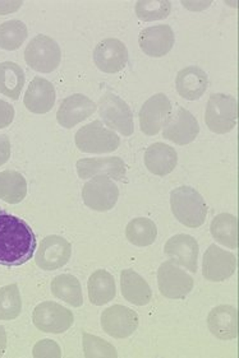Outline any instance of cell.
Instances as JSON below:
<instances>
[{"label":"cell","instance_id":"1","mask_svg":"<svg viewBox=\"0 0 239 358\" xmlns=\"http://www.w3.org/2000/svg\"><path fill=\"white\" fill-rule=\"evenodd\" d=\"M36 236L21 218L0 213V265L20 266L31 260L36 250Z\"/></svg>","mask_w":239,"mask_h":358},{"label":"cell","instance_id":"36","mask_svg":"<svg viewBox=\"0 0 239 358\" xmlns=\"http://www.w3.org/2000/svg\"><path fill=\"white\" fill-rule=\"evenodd\" d=\"M15 119V108L6 101L0 100V129L7 128Z\"/></svg>","mask_w":239,"mask_h":358},{"label":"cell","instance_id":"9","mask_svg":"<svg viewBox=\"0 0 239 358\" xmlns=\"http://www.w3.org/2000/svg\"><path fill=\"white\" fill-rule=\"evenodd\" d=\"M163 128V136L178 145L192 143L200 133V125L195 116L182 106L170 113Z\"/></svg>","mask_w":239,"mask_h":358},{"label":"cell","instance_id":"4","mask_svg":"<svg viewBox=\"0 0 239 358\" xmlns=\"http://www.w3.org/2000/svg\"><path fill=\"white\" fill-rule=\"evenodd\" d=\"M60 59L62 51L58 43L45 35L34 37L25 50L26 63L36 72H54L60 64Z\"/></svg>","mask_w":239,"mask_h":358},{"label":"cell","instance_id":"21","mask_svg":"<svg viewBox=\"0 0 239 358\" xmlns=\"http://www.w3.org/2000/svg\"><path fill=\"white\" fill-rule=\"evenodd\" d=\"M25 106L34 114H46L55 103V88L49 80L36 77L25 94Z\"/></svg>","mask_w":239,"mask_h":358},{"label":"cell","instance_id":"35","mask_svg":"<svg viewBox=\"0 0 239 358\" xmlns=\"http://www.w3.org/2000/svg\"><path fill=\"white\" fill-rule=\"evenodd\" d=\"M60 348L58 344L49 339L36 343L34 347V357H60Z\"/></svg>","mask_w":239,"mask_h":358},{"label":"cell","instance_id":"15","mask_svg":"<svg viewBox=\"0 0 239 358\" xmlns=\"http://www.w3.org/2000/svg\"><path fill=\"white\" fill-rule=\"evenodd\" d=\"M94 62L102 72H121L128 63V50L121 40L105 38L95 48Z\"/></svg>","mask_w":239,"mask_h":358},{"label":"cell","instance_id":"5","mask_svg":"<svg viewBox=\"0 0 239 358\" xmlns=\"http://www.w3.org/2000/svg\"><path fill=\"white\" fill-rule=\"evenodd\" d=\"M76 144L85 153H110L121 144L119 136L111 129H107L102 122H90L76 133Z\"/></svg>","mask_w":239,"mask_h":358},{"label":"cell","instance_id":"22","mask_svg":"<svg viewBox=\"0 0 239 358\" xmlns=\"http://www.w3.org/2000/svg\"><path fill=\"white\" fill-rule=\"evenodd\" d=\"M209 86L207 74L198 66H187L178 73L175 87L178 94L189 101L198 100Z\"/></svg>","mask_w":239,"mask_h":358},{"label":"cell","instance_id":"23","mask_svg":"<svg viewBox=\"0 0 239 358\" xmlns=\"http://www.w3.org/2000/svg\"><path fill=\"white\" fill-rule=\"evenodd\" d=\"M178 164V155L173 147L164 143L151 144L145 152V165L149 171L158 176H165Z\"/></svg>","mask_w":239,"mask_h":358},{"label":"cell","instance_id":"18","mask_svg":"<svg viewBox=\"0 0 239 358\" xmlns=\"http://www.w3.org/2000/svg\"><path fill=\"white\" fill-rule=\"evenodd\" d=\"M174 41H175V37H174L173 29L168 24L147 27L139 34L138 37L141 50L152 57H164L172 50Z\"/></svg>","mask_w":239,"mask_h":358},{"label":"cell","instance_id":"3","mask_svg":"<svg viewBox=\"0 0 239 358\" xmlns=\"http://www.w3.org/2000/svg\"><path fill=\"white\" fill-rule=\"evenodd\" d=\"M238 119V101L231 94H211L205 120L209 129L217 134H225L234 129Z\"/></svg>","mask_w":239,"mask_h":358},{"label":"cell","instance_id":"11","mask_svg":"<svg viewBox=\"0 0 239 358\" xmlns=\"http://www.w3.org/2000/svg\"><path fill=\"white\" fill-rule=\"evenodd\" d=\"M71 254L72 246L64 237L51 235L41 241L35 262L43 271H55L69 262Z\"/></svg>","mask_w":239,"mask_h":358},{"label":"cell","instance_id":"16","mask_svg":"<svg viewBox=\"0 0 239 358\" xmlns=\"http://www.w3.org/2000/svg\"><path fill=\"white\" fill-rule=\"evenodd\" d=\"M127 166L119 157L82 158L77 162V173L81 179L107 176L110 179H125Z\"/></svg>","mask_w":239,"mask_h":358},{"label":"cell","instance_id":"30","mask_svg":"<svg viewBox=\"0 0 239 358\" xmlns=\"http://www.w3.org/2000/svg\"><path fill=\"white\" fill-rule=\"evenodd\" d=\"M125 235L130 244L136 246H150L158 236V227L149 218H136L130 221L125 229Z\"/></svg>","mask_w":239,"mask_h":358},{"label":"cell","instance_id":"6","mask_svg":"<svg viewBox=\"0 0 239 358\" xmlns=\"http://www.w3.org/2000/svg\"><path fill=\"white\" fill-rule=\"evenodd\" d=\"M99 113L104 122L113 131L116 130L125 136L133 134V114L130 106L119 96L111 92L104 94L99 101Z\"/></svg>","mask_w":239,"mask_h":358},{"label":"cell","instance_id":"8","mask_svg":"<svg viewBox=\"0 0 239 358\" xmlns=\"http://www.w3.org/2000/svg\"><path fill=\"white\" fill-rule=\"evenodd\" d=\"M34 324L43 333L60 334L69 329L74 322L72 311L55 302L46 301L34 310Z\"/></svg>","mask_w":239,"mask_h":358},{"label":"cell","instance_id":"12","mask_svg":"<svg viewBox=\"0 0 239 358\" xmlns=\"http://www.w3.org/2000/svg\"><path fill=\"white\" fill-rule=\"evenodd\" d=\"M237 258L232 252L211 245L203 255V277L211 282H223L231 278L237 269Z\"/></svg>","mask_w":239,"mask_h":358},{"label":"cell","instance_id":"14","mask_svg":"<svg viewBox=\"0 0 239 358\" xmlns=\"http://www.w3.org/2000/svg\"><path fill=\"white\" fill-rule=\"evenodd\" d=\"M172 113V103L164 94H153L139 111V127L146 136H156Z\"/></svg>","mask_w":239,"mask_h":358},{"label":"cell","instance_id":"10","mask_svg":"<svg viewBox=\"0 0 239 358\" xmlns=\"http://www.w3.org/2000/svg\"><path fill=\"white\" fill-rule=\"evenodd\" d=\"M119 196V189L107 176H96L87 181L82 190V198L87 207L97 212H107L114 207Z\"/></svg>","mask_w":239,"mask_h":358},{"label":"cell","instance_id":"19","mask_svg":"<svg viewBox=\"0 0 239 358\" xmlns=\"http://www.w3.org/2000/svg\"><path fill=\"white\" fill-rule=\"evenodd\" d=\"M198 244L195 237L189 235H175L170 237L165 244V254L173 259L181 266L187 268L189 272L197 271V259H198Z\"/></svg>","mask_w":239,"mask_h":358},{"label":"cell","instance_id":"26","mask_svg":"<svg viewBox=\"0 0 239 358\" xmlns=\"http://www.w3.org/2000/svg\"><path fill=\"white\" fill-rule=\"evenodd\" d=\"M211 235L219 244L238 249V218L229 213L217 215L210 226Z\"/></svg>","mask_w":239,"mask_h":358},{"label":"cell","instance_id":"29","mask_svg":"<svg viewBox=\"0 0 239 358\" xmlns=\"http://www.w3.org/2000/svg\"><path fill=\"white\" fill-rule=\"evenodd\" d=\"M27 195V182L20 172H0V199L9 204L21 203Z\"/></svg>","mask_w":239,"mask_h":358},{"label":"cell","instance_id":"24","mask_svg":"<svg viewBox=\"0 0 239 358\" xmlns=\"http://www.w3.org/2000/svg\"><path fill=\"white\" fill-rule=\"evenodd\" d=\"M122 294L127 301L136 306H146L151 301L152 292L149 283L138 273L125 269L121 274Z\"/></svg>","mask_w":239,"mask_h":358},{"label":"cell","instance_id":"27","mask_svg":"<svg viewBox=\"0 0 239 358\" xmlns=\"http://www.w3.org/2000/svg\"><path fill=\"white\" fill-rule=\"evenodd\" d=\"M25 80V72L20 65L12 62H4L0 64V94L12 100H18Z\"/></svg>","mask_w":239,"mask_h":358},{"label":"cell","instance_id":"20","mask_svg":"<svg viewBox=\"0 0 239 358\" xmlns=\"http://www.w3.org/2000/svg\"><path fill=\"white\" fill-rule=\"evenodd\" d=\"M209 329L221 341H232L238 337V310L229 305H221L211 310L207 319Z\"/></svg>","mask_w":239,"mask_h":358},{"label":"cell","instance_id":"7","mask_svg":"<svg viewBox=\"0 0 239 358\" xmlns=\"http://www.w3.org/2000/svg\"><path fill=\"white\" fill-rule=\"evenodd\" d=\"M160 294L168 299H184L193 288V278L184 272L173 259L160 265L158 271Z\"/></svg>","mask_w":239,"mask_h":358},{"label":"cell","instance_id":"13","mask_svg":"<svg viewBox=\"0 0 239 358\" xmlns=\"http://www.w3.org/2000/svg\"><path fill=\"white\" fill-rule=\"evenodd\" d=\"M102 327L110 337L118 339L128 338L137 329L138 316L133 310L116 305L102 313Z\"/></svg>","mask_w":239,"mask_h":358},{"label":"cell","instance_id":"33","mask_svg":"<svg viewBox=\"0 0 239 358\" xmlns=\"http://www.w3.org/2000/svg\"><path fill=\"white\" fill-rule=\"evenodd\" d=\"M172 10V3L167 0H139L136 3V15L146 22L167 18Z\"/></svg>","mask_w":239,"mask_h":358},{"label":"cell","instance_id":"25","mask_svg":"<svg viewBox=\"0 0 239 358\" xmlns=\"http://www.w3.org/2000/svg\"><path fill=\"white\" fill-rule=\"evenodd\" d=\"M87 289L91 303L102 306L114 300L116 294V280L107 271H96L88 280Z\"/></svg>","mask_w":239,"mask_h":358},{"label":"cell","instance_id":"31","mask_svg":"<svg viewBox=\"0 0 239 358\" xmlns=\"http://www.w3.org/2000/svg\"><path fill=\"white\" fill-rule=\"evenodd\" d=\"M27 38V27L18 20L4 22L0 24V48L8 51H15L21 48Z\"/></svg>","mask_w":239,"mask_h":358},{"label":"cell","instance_id":"34","mask_svg":"<svg viewBox=\"0 0 239 358\" xmlns=\"http://www.w3.org/2000/svg\"><path fill=\"white\" fill-rule=\"evenodd\" d=\"M83 352L88 358L116 357V350L102 338L83 333Z\"/></svg>","mask_w":239,"mask_h":358},{"label":"cell","instance_id":"17","mask_svg":"<svg viewBox=\"0 0 239 358\" xmlns=\"http://www.w3.org/2000/svg\"><path fill=\"white\" fill-rule=\"evenodd\" d=\"M96 103L91 99L83 94H76L67 97L60 103L57 120L62 127L67 129H71L77 124L86 120L96 111Z\"/></svg>","mask_w":239,"mask_h":358},{"label":"cell","instance_id":"28","mask_svg":"<svg viewBox=\"0 0 239 358\" xmlns=\"http://www.w3.org/2000/svg\"><path fill=\"white\" fill-rule=\"evenodd\" d=\"M51 292L62 301L72 305L73 308H80L83 303L80 280L72 274H62L55 277L51 282Z\"/></svg>","mask_w":239,"mask_h":358},{"label":"cell","instance_id":"38","mask_svg":"<svg viewBox=\"0 0 239 358\" xmlns=\"http://www.w3.org/2000/svg\"><path fill=\"white\" fill-rule=\"evenodd\" d=\"M7 348V333L3 327H0V357L6 353Z\"/></svg>","mask_w":239,"mask_h":358},{"label":"cell","instance_id":"37","mask_svg":"<svg viewBox=\"0 0 239 358\" xmlns=\"http://www.w3.org/2000/svg\"><path fill=\"white\" fill-rule=\"evenodd\" d=\"M11 157V142L7 136H0V166L7 164Z\"/></svg>","mask_w":239,"mask_h":358},{"label":"cell","instance_id":"2","mask_svg":"<svg viewBox=\"0 0 239 358\" xmlns=\"http://www.w3.org/2000/svg\"><path fill=\"white\" fill-rule=\"evenodd\" d=\"M170 206L175 218L184 226L197 229L207 217V206L193 187H179L170 194Z\"/></svg>","mask_w":239,"mask_h":358},{"label":"cell","instance_id":"32","mask_svg":"<svg viewBox=\"0 0 239 358\" xmlns=\"http://www.w3.org/2000/svg\"><path fill=\"white\" fill-rule=\"evenodd\" d=\"M21 294L17 285L0 288V320H13L21 315Z\"/></svg>","mask_w":239,"mask_h":358}]
</instances>
